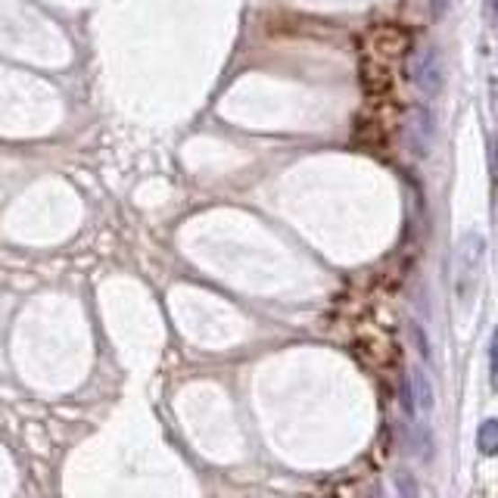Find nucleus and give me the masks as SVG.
<instances>
[{
    "label": "nucleus",
    "instance_id": "obj_1",
    "mask_svg": "<svg viewBox=\"0 0 498 498\" xmlns=\"http://www.w3.org/2000/svg\"><path fill=\"white\" fill-rule=\"evenodd\" d=\"M483 255H486V244H483L480 234H464L455 249V293L461 302H467L476 290V280H480L483 271Z\"/></svg>",
    "mask_w": 498,
    "mask_h": 498
},
{
    "label": "nucleus",
    "instance_id": "obj_2",
    "mask_svg": "<svg viewBox=\"0 0 498 498\" xmlns=\"http://www.w3.org/2000/svg\"><path fill=\"white\" fill-rule=\"evenodd\" d=\"M412 35H408L402 25H377V29L368 31L365 47L374 59H383V63H396V59L408 57L412 53Z\"/></svg>",
    "mask_w": 498,
    "mask_h": 498
},
{
    "label": "nucleus",
    "instance_id": "obj_3",
    "mask_svg": "<svg viewBox=\"0 0 498 498\" xmlns=\"http://www.w3.org/2000/svg\"><path fill=\"white\" fill-rule=\"evenodd\" d=\"M402 134H405L408 150L414 153L417 159H427L430 150L436 144V122L423 106H412V110L402 116Z\"/></svg>",
    "mask_w": 498,
    "mask_h": 498
},
{
    "label": "nucleus",
    "instance_id": "obj_4",
    "mask_svg": "<svg viewBox=\"0 0 498 498\" xmlns=\"http://www.w3.org/2000/svg\"><path fill=\"white\" fill-rule=\"evenodd\" d=\"M412 78L427 97H436L442 87V69H440V57H436L433 47H421L412 59Z\"/></svg>",
    "mask_w": 498,
    "mask_h": 498
},
{
    "label": "nucleus",
    "instance_id": "obj_5",
    "mask_svg": "<svg viewBox=\"0 0 498 498\" xmlns=\"http://www.w3.org/2000/svg\"><path fill=\"white\" fill-rule=\"evenodd\" d=\"M352 140H355V147H361V150L380 153V150H387V144H389V128L383 122H377L374 116H365V112H361V116L355 119Z\"/></svg>",
    "mask_w": 498,
    "mask_h": 498
},
{
    "label": "nucleus",
    "instance_id": "obj_6",
    "mask_svg": "<svg viewBox=\"0 0 498 498\" xmlns=\"http://www.w3.org/2000/svg\"><path fill=\"white\" fill-rule=\"evenodd\" d=\"M361 84H365V91L371 93V97H389L396 87V78H393V69H389V63H383V59H365L361 63Z\"/></svg>",
    "mask_w": 498,
    "mask_h": 498
},
{
    "label": "nucleus",
    "instance_id": "obj_7",
    "mask_svg": "<svg viewBox=\"0 0 498 498\" xmlns=\"http://www.w3.org/2000/svg\"><path fill=\"white\" fill-rule=\"evenodd\" d=\"M399 19L405 25L423 29V25L433 22V0H402V4H399Z\"/></svg>",
    "mask_w": 498,
    "mask_h": 498
},
{
    "label": "nucleus",
    "instance_id": "obj_8",
    "mask_svg": "<svg viewBox=\"0 0 498 498\" xmlns=\"http://www.w3.org/2000/svg\"><path fill=\"white\" fill-rule=\"evenodd\" d=\"M408 387H412V396H414V408L417 412H433V383H430V377L421 371V368H414L412 377H408Z\"/></svg>",
    "mask_w": 498,
    "mask_h": 498
},
{
    "label": "nucleus",
    "instance_id": "obj_9",
    "mask_svg": "<svg viewBox=\"0 0 498 498\" xmlns=\"http://www.w3.org/2000/svg\"><path fill=\"white\" fill-rule=\"evenodd\" d=\"M476 449H480L483 455H498V421L495 417L480 423V430H476Z\"/></svg>",
    "mask_w": 498,
    "mask_h": 498
},
{
    "label": "nucleus",
    "instance_id": "obj_10",
    "mask_svg": "<svg viewBox=\"0 0 498 498\" xmlns=\"http://www.w3.org/2000/svg\"><path fill=\"white\" fill-rule=\"evenodd\" d=\"M412 452H417L421 461H430V455H433V440H430V433L421 427V423H414L412 427Z\"/></svg>",
    "mask_w": 498,
    "mask_h": 498
},
{
    "label": "nucleus",
    "instance_id": "obj_11",
    "mask_svg": "<svg viewBox=\"0 0 498 498\" xmlns=\"http://www.w3.org/2000/svg\"><path fill=\"white\" fill-rule=\"evenodd\" d=\"M489 377H493V387L498 389V327L493 331V340H489Z\"/></svg>",
    "mask_w": 498,
    "mask_h": 498
},
{
    "label": "nucleus",
    "instance_id": "obj_12",
    "mask_svg": "<svg viewBox=\"0 0 498 498\" xmlns=\"http://www.w3.org/2000/svg\"><path fill=\"white\" fill-rule=\"evenodd\" d=\"M396 483H399V489H402V495H405V498H417V486L412 483V476H408L405 470H399V476H396Z\"/></svg>",
    "mask_w": 498,
    "mask_h": 498
},
{
    "label": "nucleus",
    "instance_id": "obj_13",
    "mask_svg": "<svg viewBox=\"0 0 498 498\" xmlns=\"http://www.w3.org/2000/svg\"><path fill=\"white\" fill-rule=\"evenodd\" d=\"M412 336L417 340V346H421V355L423 359H430V346H427V336H423V331L417 325H412Z\"/></svg>",
    "mask_w": 498,
    "mask_h": 498
},
{
    "label": "nucleus",
    "instance_id": "obj_14",
    "mask_svg": "<svg viewBox=\"0 0 498 498\" xmlns=\"http://www.w3.org/2000/svg\"><path fill=\"white\" fill-rule=\"evenodd\" d=\"M493 4V16H495V25H498V0H489Z\"/></svg>",
    "mask_w": 498,
    "mask_h": 498
}]
</instances>
